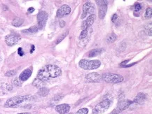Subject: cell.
Returning <instances> with one entry per match:
<instances>
[{
    "mask_svg": "<svg viewBox=\"0 0 152 114\" xmlns=\"http://www.w3.org/2000/svg\"><path fill=\"white\" fill-rule=\"evenodd\" d=\"M117 19H118V15H117V14H116V13H115V14L113 15V16H112V22L113 23H115L116 21V20H117Z\"/></svg>",
    "mask_w": 152,
    "mask_h": 114,
    "instance_id": "4dcf8cb0",
    "label": "cell"
},
{
    "mask_svg": "<svg viewBox=\"0 0 152 114\" xmlns=\"http://www.w3.org/2000/svg\"><path fill=\"white\" fill-rule=\"evenodd\" d=\"M86 79L89 83H98L102 81V76L98 73L93 72L87 74L86 76Z\"/></svg>",
    "mask_w": 152,
    "mask_h": 114,
    "instance_id": "8fae6325",
    "label": "cell"
},
{
    "mask_svg": "<svg viewBox=\"0 0 152 114\" xmlns=\"http://www.w3.org/2000/svg\"><path fill=\"white\" fill-rule=\"evenodd\" d=\"M48 20V14L46 11H40L37 15V27L39 30L42 29L45 26L46 21Z\"/></svg>",
    "mask_w": 152,
    "mask_h": 114,
    "instance_id": "ba28073f",
    "label": "cell"
},
{
    "mask_svg": "<svg viewBox=\"0 0 152 114\" xmlns=\"http://www.w3.org/2000/svg\"><path fill=\"white\" fill-rule=\"evenodd\" d=\"M97 5L102 6V5H107L108 4V1H96Z\"/></svg>",
    "mask_w": 152,
    "mask_h": 114,
    "instance_id": "83f0119b",
    "label": "cell"
},
{
    "mask_svg": "<svg viewBox=\"0 0 152 114\" xmlns=\"http://www.w3.org/2000/svg\"><path fill=\"white\" fill-rule=\"evenodd\" d=\"M16 74V71L15 70H11V71H9L8 72L6 73V76H13L15 75Z\"/></svg>",
    "mask_w": 152,
    "mask_h": 114,
    "instance_id": "4316f807",
    "label": "cell"
},
{
    "mask_svg": "<svg viewBox=\"0 0 152 114\" xmlns=\"http://www.w3.org/2000/svg\"><path fill=\"white\" fill-rule=\"evenodd\" d=\"M70 106L67 104H62L56 107V111L59 114H66L69 111Z\"/></svg>",
    "mask_w": 152,
    "mask_h": 114,
    "instance_id": "4fadbf2b",
    "label": "cell"
},
{
    "mask_svg": "<svg viewBox=\"0 0 152 114\" xmlns=\"http://www.w3.org/2000/svg\"><path fill=\"white\" fill-rule=\"evenodd\" d=\"M20 36L18 34L15 33H11L10 34H8L5 38V41L9 46H13L15 44L18 43L19 41L20 40Z\"/></svg>",
    "mask_w": 152,
    "mask_h": 114,
    "instance_id": "52a82bcc",
    "label": "cell"
},
{
    "mask_svg": "<svg viewBox=\"0 0 152 114\" xmlns=\"http://www.w3.org/2000/svg\"><path fill=\"white\" fill-rule=\"evenodd\" d=\"M60 26H61L62 28V27H64V25H65V21L60 20Z\"/></svg>",
    "mask_w": 152,
    "mask_h": 114,
    "instance_id": "d6a6232c",
    "label": "cell"
},
{
    "mask_svg": "<svg viewBox=\"0 0 152 114\" xmlns=\"http://www.w3.org/2000/svg\"><path fill=\"white\" fill-rule=\"evenodd\" d=\"M62 74V71L59 67L54 65H47L38 72L37 78L45 82L51 78H56Z\"/></svg>",
    "mask_w": 152,
    "mask_h": 114,
    "instance_id": "6da1fadb",
    "label": "cell"
},
{
    "mask_svg": "<svg viewBox=\"0 0 152 114\" xmlns=\"http://www.w3.org/2000/svg\"><path fill=\"white\" fill-rule=\"evenodd\" d=\"M71 12V8L67 4H64L60 7L56 13V16L58 18H61L65 15L69 14Z\"/></svg>",
    "mask_w": 152,
    "mask_h": 114,
    "instance_id": "30bf717a",
    "label": "cell"
},
{
    "mask_svg": "<svg viewBox=\"0 0 152 114\" xmlns=\"http://www.w3.org/2000/svg\"><path fill=\"white\" fill-rule=\"evenodd\" d=\"M103 51H104V50L102 48H95V49H93L91 51H89L88 55L89 57H96V56L100 55Z\"/></svg>",
    "mask_w": 152,
    "mask_h": 114,
    "instance_id": "2e32d148",
    "label": "cell"
},
{
    "mask_svg": "<svg viewBox=\"0 0 152 114\" xmlns=\"http://www.w3.org/2000/svg\"><path fill=\"white\" fill-rule=\"evenodd\" d=\"M33 86H34L36 88H42L43 87H44L45 86L46 83L45 82H43V81L39 80L37 78H35L34 81H33Z\"/></svg>",
    "mask_w": 152,
    "mask_h": 114,
    "instance_id": "ac0fdd59",
    "label": "cell"
},
{
    "mask_svg": "<svg viewBox=\"0 0 152 114\" xmlns=\"http://www.w3.org/2000/svg\"><path fill=\"white\" fill-rule=\"evenodd\" d=\"M88 109L87 108H82V109H79L76 114H88Z\"/></svg>",
    "mask_w": 152,
    "mask_h": 114,
    "instance_id": "484cf974",
    "label": "cell"
},
{
    "mask_svg": "<svg viewBox=\"0 0 152 114\" xmlns=\"http://www.w3.org/2000/svg\"><path fill=\"white\" fill-rule=\"evenodd\" d=\"M0 102H1V101H0Z\"/></svg>",
    "mask_w": 152,
    "mask_h": 114,
    "instance_id": "74e56055",
    "label": "cell"
},
{
    "mask_svg": "<svg viewBox=\"0 0 152 114\" xmlns=\"http://www.w3.org/2000/svg\"><path fill=\"white\" fill-rule=\"evenodd\" d=\"M39 30V28L37 26H33L32 28L28 29V30H23V33H26V34H33V33H36Z\"/></svg>",
    "mask_w": 152,
    "mask_h": 114,
    "instance_id": "ffe728a7",
    "label": "cell"
},
{
    "mask_svg": "<svg viewBox=\"0 0 152 114\" xmlns=\"http://www.w3.org/2000/svg\"><path fill=\"white\" fill-rule=\"evenodd\" d=\"M102 80L109 84H118L124 81V77L113 73H105L102 76Z\"/></svg>",
    "mask_w": 152,
    "mask_h": 114,
    "instance_id": "277c9868",
    "label": "cell"
},
{
    "mask_svg": "<svg viewBox=\"0 0 152 114\" xmlns=\"http://www.w3.org/2000/svg\"><path fill=\"white\" fill-rule=\"evenodd\" d=\"M95 20V14H91L88 17L87 20H84L82 23V25H81V30H83L85 29L89 28L94 23Z\"/></svg>",
    "mask_w": 152,
    "mask_h": 114,
    "instance_id": "7c38bea8",
    "label": "cell"
},
{
    "mask_svg": "<svg viewBox=\"0 0 152 114\" xmlns=\"http://www.w3.org/2000/svg\"><path fill=\"white\" fill-rule=\"evenodd\" d=\"M69 114H73L72 113H69Z\"/></svg>",
    "mask_w": 152,
    "mask_h": 114,
    "instance_id": "8d00e7d4",
    "label": "cell"
},
{
    "mask_svg": "<svg viewBox=\"0 0 152 114\" xmlns=\"http://www.w3.org/2000/svg\"><path fill=\"white\" fill-rule=\"evenodd\" d=\"M32 50H31V51H30V53H33V51H34V46H32Z\"/></svg>",
    "mask_w": 152,
    "mask_h": 114,
    "instance_id": "e575fe53",
    "label": "cell"
},
{
    "mask_svg": "<svg viewBox=\"0 0 152 114\" xmlns=\"http://www.w3.org/2000/svg\"><path fill=\"white\" fill-rule=\"evenodd\" d=\"M32 73V68L26 69L20 74V76H19V78H18L19 80H20L22 83L24 82L25 81H27L31 76Z\"/></svg>",
    "mask_w": 152,
    "mask_h": 114,
    "instance_id": "5bb4252c",
    "label": "cell"
},
{
    "mask_svg": "<svg viewBox=\"0 0 152 114\" xmlns=\"http://www.w3.org/2000/svg\"><path fill=\"white\" fill-rule=\"evenodd\" d=\"M152 16V9L151 7L147 8L145 12V18L147 19H150Z\"/></svg>",
    "mask_w": 152,
    "mask_h": 114,
    "instance_id": "603a6c76",
    "label": "cell"
},
{
    "mask_svg": "<svg viewBox=\"0 0 152 114\" xmlns=\"http://www.w3.org/2000/svg\"><path fill=\"white\" fill-rule=\"evenodd\" d=\"M135 64V63H132V64H130V65H124V66H122L123 67H131V66H132V65H134Z\"/></svg>",
    "mask_w": 152,
    "mask_h": 114,
    "instance_id": "836d02e7",
    "label": "cell"
},
{
    "mask_svg": "<svg viewBox=\"0 0 152 114\" xmlns=\"http://www.w3.org/2000/svg\"><path fill=\"white\" fill-rule=\"evenodd\" d=\"M24 23V19L18 18H15L13 20L12 22V25L14 27H20L23 25V23Z\"/></svg>",
    "mask_w": 152,
    "mask_h": 114,
    "instance_id": "44dd1931",
    "label": "cell"
},
{
    "mask_svg": "<svg viewBox=\"0 0 152 114\" xmlns=\"http://www.w3.org/2000/svg\"><path fill=\"white\" fill-rule=\"evenodd\" d=\"M48 93H49V90L46 87H43L42 88H39L38 91V94L39 95H40L41 97H46V95H48Z\"/></svg>",
    "mask_w": 152,
    "mask_h": 114,
    "instance_id": "d6986e66",
    "label": "cell"
},
{
    "mask_svg": "<svg viewBox=\"0 0 152 114\" xmlns=\"http://www.w3.org/2000/svg\"><path fill=\"white\" fill-rule=\"evenodd\" d=\"M33 97L30 95H24V96H15L11 97L6 102L4 106L6 107H15L20 105L23 102L29 101L32 99Z\"/></svg>",
    "mask_w": 152,
    "mask_h": 114,
    "instance_id": "7a4b0ae2",
    "label": "cell"
},
{
    "mask_svg": "<svg viewBox=\"0 0 152 114\" xmlns=\"http://www.w3.org/2000/svg\"><path fill=\"white\" fill-rule=\"evenodd\" d=\"M146 99H147V96L143 92H140L137 94V95L135 97V99L132 102V104L135 103L137 104H142L145 102Z\"/></svg>",
    "mask_w": 152,
    "mask_h": 114,
    "instance_id": "9a60e30c",
    "label": "cell"
},
{
    "mask_svg": "<svg viewBox=\"0 0 152 114\" xmlns=\"http://www.w3.org/2000/svg\"><path fill=\"white\" fill-rule=\"evenodd\" d=\"M100 65L101 62L98 60H90L83 59L81 60L79 62V66L84 70H94V69H98Z\"/></svg>",
    "mask_w": 152,
    "mask_h": 114,
    "instance_id": "3957f363",
    "label": "cell"
},
{
    "mask_svg": "<svg viewBox=\"0 0 152 114\" xmlns=\"http://www.w3.org/2000/svg\"><path fill=\"white\" fill-rule=\"evenodd\" d=\"M18 55L20 56L24 55V52H23L22 48H18Z\"/></svg>",
    "mask_w": 152,
    "mask_h": 114,
    "instance_id": "f546056e",
    "label": "cell"
},
{
    "mask_svg": "<svg viewBox=\"0 0 152 114\" xmlns=\"http://www.w3.org/2000/svg\"><path fill=\"white\" fill-rule=\"evenodd\" d=\"M116 36L114 34H112L107 38V41L108 42V43H112V42H114V41H116Z\"/></svg>",
    "mask_w": 152,
    "mask_h": 114,
    "instance_id": "cb8c5ba5",
    "label": "cell"
},
{
    "mask_svg": "<svg viewBox=\"0 0 152 114\" xmlns=\"http://www.w3.org/2000/svg\"><path fill=\"white\" fill-rule=\"evenodd\" d=\"M132 104V102L131 100H129V99L122 100V101H121L118 104L116 109L112 112V114H118L121 111H124L125 109H128V108Z\"/></svg>",
    "mask_w": 152,
    "mask_h": 114,
    "instance_id": "8992f818",
    "label": "cell"
},
{
    "mask_svg": "<svg viewBox=\"0 0 152 114\" xmlns=\"http://www.w3.org/2000/svg\"><path fill=\"white\" fill-rule=\"evenodd\" d=\"M18 114H30V113H27V112H26V113H18Z\"/></svg>",
    "mask_w": 152,
    "mask_h": 114,
    "instance_id": "d590c367",
    "label": "cell"
},
{
    "mask_svg": "<svg viewBox=\"0 0 152 114\" xmlns=\"http://www.w3.org/2000/svg\"><path fill=\"white\" fill-rule=\"evenodd\" d=\"M93 12H94V7H93V5L91 1H87V2L84 4L83 7V13L81 16V19H84L85 18H86L87 15L89 13H91V15L93 14Z\"/></svg>",
    "mask_w": 152,
    "mask_h": 114,
    "instance_id": "9c48e42d",
    "label": "cell"
},
{
    "mask_svg": "<svg viewBox=\"0 0 152 114\" xmlns=\"http://www.w3.org/2000/svg\"><path fill=\"white\" fill-rule=\"evenodd\" d=\"M107 11V5H102L100 6L99 9V18L100 19H103L106 15Z\"/></svg>",
    "mask_w": 152,
    "mask_h": 114,
    "instance_id": "e0dca14e",
    "label": "cell"
},
{
    "mask_svg": "<svg viewBox=\"0 0 152 114\" xmlns=\"http://www.w3.org/2000/svg\"><path fill=\"white\" fill-rule=\"evenodd\" d=\"M88 28L85 29V30L81 31V33L80 34V36H79L80 39H83V38L86 37L88 35Z\"/></svg>",
    "mask_w": 152,
    "mask_h": 114,
    "instance_id": "7402d4cb",
    "label": "cell"
},
{
    "mask_svg": "<svg viewBox=\"0 0 152 114\" xmlns=\"http://www.w3.org/2000/svg\"><path fill=\"white\" fill-rule=\"evenodd\" d=\"M34 8H32V7H30V9H28V12L30 13H32L34 12Z\"/></svg>",
    "mask_w": 152,
    "mask_h": 114,
    "instance_id": "1f68e13d",
    "label": "cell"
},
{
    "mask_svg": "<svg viewBox=\"0 0 152 114\" xmlns=\"http://www.w3.org/2000/svg\"><path fill=\"white\" fill-rule=\"evenodd\" d=\"M13 83H14V84L17 86H20L21 84H22V82L19 80V78H15L14 81H13Z\"/></svg>",
    "mask_w": 152,
    "mask_h": 114,
    "instance_id": "f1b7e54d",
    "label": "cell"
},
{
    "mask_svg": "<svg viewBox=\"0 0 152 114\" xmlns=\"http://www.w3.org/2000/svg\"><path fill=\"white\" fill-rule=\"evenodd\" d=\"M142 6L140 3H137L134 6V14H136L137 13H139V11L141 10Z\"/></svg>",
    "mask_w": 152,
    "mask_h": 114,
    "instance_id": "d4e9b609",
    "label": "cell"
},
{
    "mask_svg": "<svg viewBox=\"0 0 152 114\" xmlns=\"http://www.w3.org/2000/svg\"><path fill=\"white\" fill-rule=\"evenodd\" d=\"M112 104V101L108 99H104L100 103L97 104L94 109L93 110V114H102L104 113L107 109L111 107Z\"/></svg>",
    "mask_w": 152,
    "mask_h": 114,
    "instance_id": "5b68a950",
    "label": "cell"
}]
</instances>
